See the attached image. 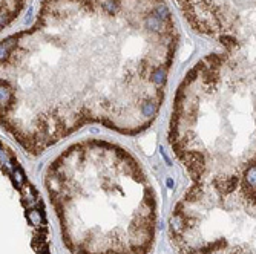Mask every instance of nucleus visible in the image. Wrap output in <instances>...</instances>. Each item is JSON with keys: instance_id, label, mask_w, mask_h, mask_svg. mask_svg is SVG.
<instances>
[{"instance_id": "obj_3", "label": "nucleus", "mask_w": 256, "mask_h": 254, "mask_svg": "<svg viewBox=\"0 0 256 254\" xmlns=\"http://www.w3.org/2000/svg\"><path fill=\"white\" fill-rule=\"evenodd\" d=\"M169 146L190 182L256 170V72L224 52L202 57L173 98Z\"/></svg>"}, {"instance_id": "obj_5", "label": "nucleus", "mask_w": 256, "mask_h": 254, "mask_svg": "<svg viewBox=\"0 0 256 254\" xmlns=\"http://www.w3.org/2000/svg\"><path fill=\"white\" fill-rule=\"evenodd\" d=\"M189 26L256 69V0H173Z\"/></svg>"}, {"instance_id": "obj_2", "label": "nucleus", "mask_w": 256, "mask_h": 254, "mask_svg": "<svg viewBox=\"0 0 256 254\" xmlns=\"http://www.w3.org/2000/svg\"><path fill=\"white\" fill-rule=\"evenodd\" d=\"M44 188L71 254H150L158 198L139 161L104 140L71 144L48 164Z\"/></svg>"}, {"instance_id": "obj_1", "label": "nucleus", "mask_w": 256, "mask_h": 254, "mask_svg": "<svg viewBox=\"0 0 256 254\" xmlns=\"http://www.w3.org/2000/svg\"><path fill=\"white\" fill-rule=\"evenodd\" d=\"M178 48L166 0H41L2 40V127L38 156L87 124L149 129Z\"/></svg>"}, {"instance_id": "obj_6", "label": "nucleus", "mask_w": 256, "mask_h": 254, "mask_svg": "<svg viewBox=\"0 0 256 254\" xmlns=\"http://www.w3.org/2000/svg\"><path fill=\"white\" fill-rule=\"evenodd\" d=\"M26 5V0H2V29L9 26Z\"/></svg>"}, {"instance_id": "obj_4", "label": "nucleus", "mask_w": 256, "mask_h": 254, "mask_svg": "<svg viewBox=\"0 0 256 254\" xmlns=\"http://www.w3.org/2000/svg\"><path fill=\"white\" fill-rule=\"evenodd\" d=\"M175 254H256V184L192 182L169 216Z\"/></svg>"}]
</instances>
